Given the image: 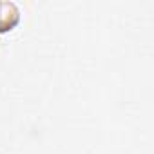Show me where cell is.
<instances>
[{
    "label": "cell",
    "mask_w": 154,
    "mask_h": 154,
    "mask_svg": "<svg viewBox=\"0 0 154 154\" xmlns=\"http://www.w3.org/2000/svg\"><path fill=\"white\" fill-rule=\"evenodd\" d=\"M18 22V9L11 2H0V31H8Z\"/></svg>",
    "instance_id": "obj_1"
}]
</instances>
